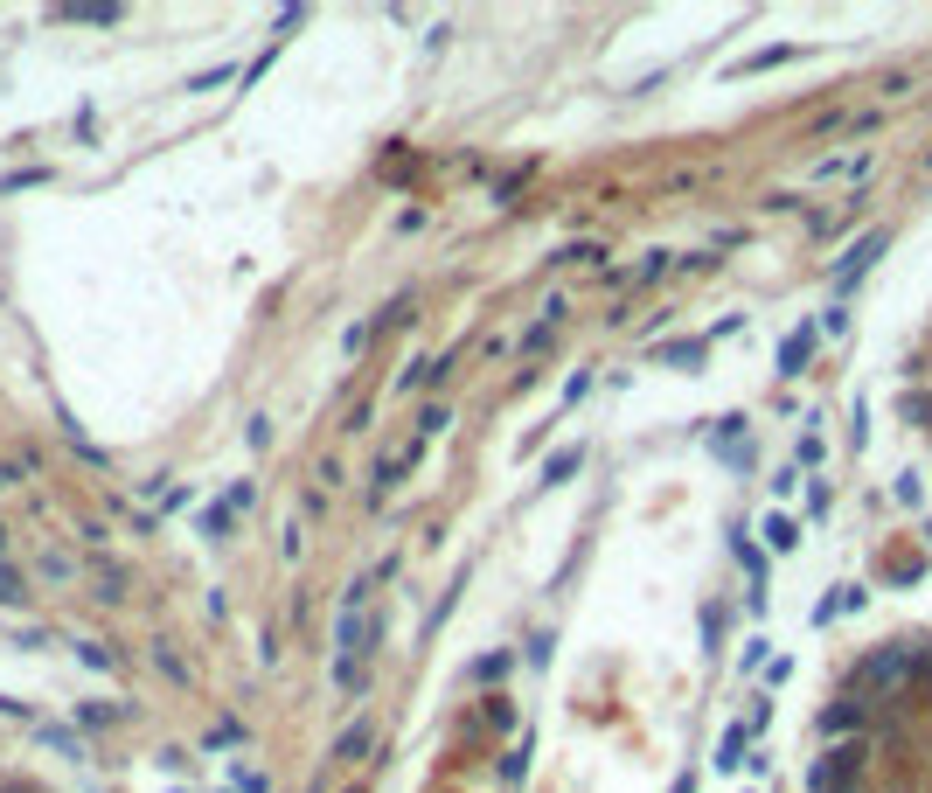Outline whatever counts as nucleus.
<instances>
[{"label":"nucleus","instance_id":"f257e3e1","mask_svg":"<svg viewBox=\"0 0 932 793\" xmlns=\"http://www.w3.org/2000/svg\"><path fill=\"white\" fill-rule=\"evenodd\" d=\"M369 647H376V613H369V585L355 578L348 599H341V627H334V682H341V689H362Z\"/></svg>","mask_w":932,"mask_h":793},{"label":"nucleus","instance_id":"f03ea898","mask_svg":"<svg viewBox=\"0 0 932 793\" xmlns=\"http://www.w3.org/2000/svg\"><path fill=\"white\" fill-rule=\"evenodd\" d=\"M856 773H863V745H835L828 759H814L807 793H849V787H856Z\"/></svg>","mask_w":932,"mask_h":793},{"label":"nucleus","instance_id":"7ed1b4c3","mask_svg":"<svg viewBox=\"0 0 932 793\" xmlns=\"http://www.w3.org/2000/svg\"><path fill=\"white\" fill-rule=\"evenodd\" d=\"M863 174H870V147H849V154H828V160L807 167L814 188H821V181H863Z\"/></svg>","mask_w":932,"mask_h":793},{"label":"nucleus","instance_id":"20e7f679","mask_svg":"<svg viewBox=\"0 0 932 793\" xmlns=\"http://www.w3.org/2000/svg\"><path fill=\"white\" fill-rule=\"evenodd\" d=\"M251 501H258V487H251V480H237V487H230V494L202 515V536H223V529H230V515H244Z\"/></svg>","mask_w":932,"mask_h":793},{"label":"nucleus","instance_id":"39448f33","mask_svg":"<svg viewBox=\"0 0 932 793\" xmlns=\"http://www.w3.org/2000/svg\"><path fill=\"white\" fill-rule=\"evenodd\" d=\"M884 244H891V237H884V230H870V237H863V244H856V251H849L842 265H835V286H856V279H863V272L877 265V251H884Z\"/></svg>","mask_w":932,"mask_h":793},{"label":"nucleus","instance_id":"423d86ee","mask_svg":"<svg viewBox=\"0 0 932 793\" xmlns=\"http://www.w3.org/2000/svg\"><path fill=\"white\" fill-rule=\"evenodd\" d=\"M814 341H821V327H793V334L779 341V376H800V362L814 355Z\"/></svg>","mask_w":932,"mask_h":793},{"label":"nucleus","instance_id":"0eeeda50","mask_svg":"<svg viewBox=\"0 0 932 793\" xmlns=\"http://www.w3.org/2000/svg\"><path fill=\"white\" fill-rule=\"evenodd\" d=\"M745 752H752V724H731V731H724V745H717V759H710V766H717V773H738V766H752V759H745Z\"/></svg>","mask_w":932,"mask_h":793},{"label":"nucleus","instance_id":"6e6552de","mask_svg":"<svg viewBox=\"0 0 932 793\" xmlns=\"http://www.w3.org/2000/svg\"><path fill=\"white\" fill-rule=\"evenodd\" d=\"M703 355H710V341H696V334H689V341H661V348H654V362H668V369H696Z\"/></svg>","mask_w":932,"mask_h":793},{"label":"nucleus","instance_id":"1a4fd4ad","mask_svg":"<svg viewBox=\"0 0 932 793\" xmlns=\"http://www.w3.org/2000/svg\"><path fill=\"white\" fill-rule=\"evenodd\" d=\"M578 467H585V446H564V453H550V460H543V487H564Z\"/></svg>","mask_w":932,"mask_h":793},{"label":"nucleus","instance_id":"9d476101","mask_svg":"<svg viewBox=\"0 0 932 793\" xmlns=\"http://www.w3.org/2000/svg\"><path fill=\"white\" fill-rule=\"evenodd\" d=\"M63 21H91V28H112V21H126V7H63Z\"/></svg>","mask_w":932,"mask_h":793},{"label":"nucleus","instance_id":"9b49d317","mask_svg":"<svg viewBox=\"0 0 932 793\" xmlns=\"http://www.w3.org/2000/svg\"><path fill=\"white\" fill-rule=\"evenodd\" d=\"M766 543H773V550H793V543H800L793 515H766Z\"/></svg>","mask_w":932,"mask_h":793},{"label":"nucleus","instance_id":"f8f14e48","mask_svg":"<svg viewBox=\"0 0 932 793\" xmlns=\"http://www.w3.org/2000/svg\"><path fill=\"white\" fill-rule=\"evenodd\" d=\"M230 77H237V63H216V70H195L188 91H216V84H230Z\"/></svg>","mask_w":932,"mask_h":793},{"label":"nucleus","instance_id":"ddd939ff","mask_svg":"<svg viewBox=\"0 0 932 793\" xmlns=\"http://www.w3.org/2000/svg\"><path fill=\"white\" fill-rule=\"evenodd\" d=\"M369 752V724H355V731H341V745H334V759H362Z\"/></svg>","mask_w":932,"mask_h":793},{"label":"nucleus","instance_id":"4468645a","mask_svg":"<svg viewBox=\"0 0 932 793\" xmlns=\"http://www.w3.org/2000/svg\"><path fill=\"white\" fill-rule=\"evenodd\" d=\"M446 425H453V418H446V404H432V411H425V418H418V439H439V432H446Z\"/></svg>","mask_w":932,"mask_h":793},{"label":"nucleus","instance_id":"2eb2a0df","mask_svg":"<svg viewBox=\"0 0 932 793\" xmlns=\"http://www.w3.org/2000/svg\"><path fill=\"white\" fill-rule=\"evenodd\" d=\"M77 661H84V668H98V675H112V668H119V661H112V654H105V647H91V640H84V647H77Z\"/></svg>","mask_w":932,"mask_h":793},{"label":"nucleus","instance_id":"dca6fc26","mask_svg":"<svg viewBox=\"0 0 932 793\" xmlns=\"http://www.w3.org/2000/svg\"><path fill=\"white\" fill-rule=\"evenodd\" d=\"M35 738H42V745H56V752H70V759H84V745H77L70 731H35Z\"/></svg>","mask_w":932,"mask_h":793},{"label":"nucleus","instance_id":"f3484780","mask_svg":"<svg viewBox=\"0 0 932 793\" xmlns=\"http://www.w3.org/2000/svg\"><path fill=\"white\" fill-rule=\"evenodd\" d=\"M501 773H508V780H522V773H529V738H522V745L508 752V766H501Z\"/></svg>","mask_w":932,"mask_h":793},{"label":"nucleus","instance_id":"a211bd4d","mask_svg":"<svg viewBox=\"0 0 932 793\" xmlns=\"http://www.w3.org/2000/svg\"><path fill=\"white\" fill-rule=\"evenodd\" d=\"M154 661H160V675H174V682H181V675H188V668H181V654H174V647H154Z\"/></svg>","mask_w":932,"mask_h":793},{"label":"nucleus","instance_id":"6ab92c4d","mask_svg":"<svg viewBox=\"0 0 932 793\" xmlns=\"http://www.w3.org/2000/svg\"><path fill=\"white\" fill-rule=\"evenodd\" d=\"M21 592H28V585H21V571H0V599H7V606H14V599H21Z\"/></svg>","mask_w":932,"mask_h":793},{"label":"nucleus","instance_id":"aec40b11","mask_svg":"<svg viewBox=\"0 0 932 793\" xmlns=\"http://www.w3.org/2000/svg\"><path fill=\"white\" fill-rule=\"evenodd\" d=\"M237 793H265V773H244L237 766Z\"/></svg>","mask_w":932,"mask_h":793}]
</instances>
